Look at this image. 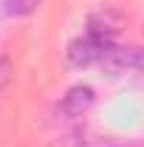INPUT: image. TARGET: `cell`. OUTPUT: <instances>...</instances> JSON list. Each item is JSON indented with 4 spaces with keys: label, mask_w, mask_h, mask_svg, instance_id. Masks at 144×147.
Returning a JSON list of instances; mask_svg holds the SVG:
<instances>
[{
    "label": "cell",
    "mask_w": 144,
    "mask_h": 147,
    "mask_svg": "<svg viewBox=\"0 0 144 147\" xmlns=\"http://www.w3.org/2000/svg\"><path fill=\"white\" fill-rule=\"evenodd\" d=\"M122 26H124V14L113 6H99L96 11L88 14V34H99V37L113 40L122 31Z\"/></svg>",
    "instance_id": "2"
},
{
    "label": "cell",
    "mask_w": 144,
    "mask_h": 147,
    "mask_svg": "<svg viewBox=\"0 0 144 147\" xmlns=\"http://www.w3.org/2000/svg\"><path fill=\"white\" fill-rule=\"evenodd\" d=\"M37 3L40 0H3V14H9V17H23V14H31L37 9Z\"/></svg>",
    "instance_id": "5"
},
{
    "label": "cell",
    "mask_w": 144,
    "mask_h": 147,
    "mask_svg": "<svg viewBox=\"0 0 144 147\" xmlns=\"http://www.w3.org/2000/svg\"><path fill=\"white\" fill-rule=\"evenodd\" d=\"M108 71H144V48L141 45H124L113 48L110 57L102 62Z\"/></svg>",
    "instance_id": "4"
},
{
    "label": "cell",
    "mask_w": 144,
    "mask_h": 147,
    "mask_svg": "<svg viewBox=\"0 0 144 147\" xmlns=\"http://www.w3.org/2000/svg\"><path fill=\"white\" fill-rule=\"evenodd\" d=\"M9 79H11V65H9V59L0 57V88H6Z\"/></svg>",
    "instance_id": "6"
},
{
    "label": "cell",
    "mask_w": 144,
    "mask_h": 147,
    "mask_svg": "<svg viewBox=\"0 0 144 147\" xmlns=\"http://www.w3.org/2000/svg\"><path fill=\"white\" fill-rule=\"evenodd\" d=\"M108 147H144V144H108Z\"/></svg>",
    "instance_id": "7"
},
{
    "label": "cell",
    "mask_w": 144,
    "mask_h": 147,
    "mask_svg": "<svg viewBox=\"0 0 144 147\" xmlns=\"http://www.w3.org/2000/svg\"><path fill=\"white\" fill-rule=\"evenodd\" d=\"M93 102H96V93H93L90 85H73V88H68V93L62 96L59 110H62L68 119H79L82 113H88V110L93 108Z\"/></svg>",
    "instance_id": "3"
},
{
    "label": "cell",
    "mask_w": 144,
    "mask_h": 147,
    "mask_svg": "<svg viewBox=\"0 0 144 147\" xmlns=\"http://www.w3.org/2000/svg\"><path fill=\"white\" fill-rule=\"evenodd\" d=\"M113 48L116 45H113V40H108V37H99V34L76 37L71 45H68V62H71L73 68H85V65H93V62H105Z\"/></svg>",
    "instance_id": "1"
}]
</instances>
